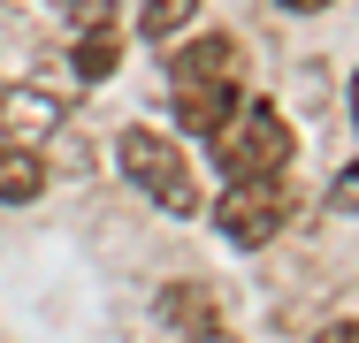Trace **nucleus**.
I'll return each mask as SVG.
<instances>
[{
	"instance_id": "f257e3e1",
	"label": "nucleus",
	"mask_w": 359,
	"mask_h": 343,
	"mask_svg": "<svg viewBox=\"0 0 359 343\" xmlns=\"http://www.w3.org/2000/svg\"><path fill=\"white\" fill-rule=\"evenodd\" d=\"M290 153H298V137H290L283 107H268V99H260V107H237L215 130V160H222L229 183H245V176H283Z\"/></svg>"
},
{
	"instance_id": "f03ea898",
	"label": "nucleus",
	"mask_w": 359,
	"mask_h": 343,
	"mask_svg": "<svg viewBox=\"0 0 359 343\" xmlns=\"http://www.w3.org/2000/svg\"><path fill=\"white\" fill-rule=\"evenodd\" d=\"M123 176L138 183L153 206H168V214H199V191H191V168H184V153L168 145L161 130H145V122H130L123 130Z\"/></svg>"
},
{
	"instance_id": "7ed1b4c3",
	"label": "nucleus",
	"mask_w": 359,
	"mask_h": 343,
	"mask_svg": "<svg viewBox=\"0 0 359 343\" xmlns=\"http://www.w3.org/2000/svg\"><path fill=\"white\" fill-rule=\"evenodd\" d=\"M215 221H222V237H229L237 252L276 244V237H283V221H290V191H283V176H245V183H229Z\"/></svg>"
},
{
	"instance_id": "20e7f679",
	"label": "nucleus",
	"mask_w": 359,
	"mask_h": 343,
	"mask_svg": "<svg viewBox=\"0 0 359 343\" xmlns=\"http://www.w3.org/2000/svg\"><path fill=\"white\" fill-rule=\"evenodd\" d=\"M69 122V99L62 92H46V84H8L0 92V130L15 137V145H39L46 130H62Z\"/></svg>"
},
{
	"instance_id": "39448f33",
	"label": "nucleus",
	"mask_w": 359,
	"mask_h": 343,
	"mask_svg": "<svg viewBox=\"0 0 359 343\" xmlns=\"http://www.w3.org/2000/svg\"><path fill=\"white\" fill-rule=\"evenodd\" d=\"M168 92H176V122H184V130L215 137L222 122L237 115V76H176Z\"/></svg>"
},
{
	"instance_id": "423d86ee",
	"label": "nucleus",
	"mask_w": 359,
	"mask_h": 343,
	"mask_svg": "<svg viewBox=\"0 0 359 343\" xmlns=\"http://www.w3.org/2000/svg\"><path fill=\"white\" fill-rule=\"evenodd\" d=\"M39 191H46V168H39V153L8 137V145H0V206H31Z\"/></svg>"
},
{
	"instance_id": "0eeeda50",
	"label": "nucleus",
	"mask_w": 359,
	"mask_h": 343,
	"mask_svg": "<svg viewBox=\"0 0 359 343\" xmlns=\"http://www.w3.org/2000/svg\"><path fill=\"white\" fill-rule=\"evenodd\" d=\"M237 62H245L237 38H191V46L168 62V84H176V76H237Z\"/></svg>"
},
{
	"instance_id": "6e6552de",
	"label": "nucleus",
	"mask_w": 359,
	"mask_h": 343,
	"mask_svg": "<svg viewBox=\"0 0 359 343\" xmlns=\"http://www.w3.org/2000/svg\"><path fill=\"white\" fill-rule=\"evenodd\" d=\"M115 62H123V38H115L107 23H84V38H76V69L100 84V76H115Z\"/></svg>"
},
{
	"instance_id": "1a4fd4ad",
	"label": "nucleus",
	"mask_w": 359,
	"mask_h": 343,
	"mask_svg": "<svg viewBox=\"0 0 359 343\" xmlns=\"http://www.w3.org/2000/svg\"><path fill=\"white\" fill-rule=\"evenodd\" d=\"M191 15H199V0H145L138 31H145V38H153V46H161V38H176V31H184Z\"/></svg>"
},
{
	"instance_id": "9d476101",
	"label": "nucleus",
	"mask_w": 359,
	"mask_h": 343,
	"mask_svg": "<svg viewBox=\"0 0 359 343\" xmlns=\"http://www.w3.org/2000/svg\"><path fill=\"white\" fill-rule=\"evenodd\" d=\"M161 321H176V328H199V321H207V290H199V282H176V290H161Z\"/></svg>"
},
{
	"instance_id": "9b49d317",
	"label": "nucleus",
	"mask_w": 359,
	"mask_h": 343,
	"mask_svg": "<svg viewBox=\"0 0 359 343\" xmlns=\"http://www.w3.org/2000/svg\"><path fill=\"white\" fill-rule=\"evenodd\" d=\"M329 206H337V214H359V160H352V168H337V183H329Z\"/></svg>"
},
{
	"instance_id": "f8f14e48",
	"label": "nucleus",
	"mask_w": 359,
	"mask_h": 343,
	"mask_svg": "<svg viewBox=\"0 0 359 343\" xmlns=\"http://www.w3.org/2000/svg\"><path fill=\"white\" fill-rule=\"evenodd\" d=\"M184 343H237V336H229L222 321H199V328H184Z\"/></svg>"
},
{
	"instance_id": "ddd939ff",
	"label": "nucleus",
	"mask_w": 359,
	"mask_h": 343,
	"mask_svg": "<svg viewBox=\"0 0 359 343\" xmlns=\"http://www.w3.org/2000/svg\"><path fill=\"white\" fill-rule=\"evenodd\" d=\"M76 23H115V0H76Z\"/></svg>"
},
{
	"instance_id": "4468645a",
	"label": "nucleus",
	"mask_w": 359,
	"mask_h": 343,
	"mask_svg": "<svg viewBox=\"0 0 359 343\" xmlns=\"http://www.w3.org/2000/svg\"><path fill=\"white\" fill-rule=\"evenodd\" d=\"M313 343H359V321H329V328H321Z\"/></svg>"
},
{
	"instance_id": "2eb2a0df",
	"label": "nucleus",
	"mask_w": 359,
	"mask_h": 343,
	"mask_svg": "<svg viewBox=\"0 0 359 343\" xmlns=\"http://www.w3.org/2000/svg\"><path fill=\"white\" fill-rule=\"evenodd\" d=\"M276 8H290V15H321L329 0H276Z\"/></svg>"
},
{
	"instance_id": "dca6fc26",
	"label": "nucleus",
	"mask_w": 359,
	"mask_h": 343,
	"mask_svg": "<svg viewBox=\"0 0 359 343\" xmlns=\"http://www.w3.org/2000/svg\"><path fill=\"white\" fill-rule=\"evenodd\" d=\"M352 115H359V76H352Z\"/></svg>"
}]
</instances>
